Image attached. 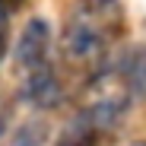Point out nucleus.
I'll return each mask as SVG.
<instances>
[{
  "label": "nucleus",
  "instance_id": "nucleus-1",
  "mask_svg": "<svg viewBox=\"0 0 146 146\" xmlns=\"http://www.w3.org/2000/svg\"><path fill=\"white\" fill-rule=\"evenodd\" d=\"M127 35L121 0H73L57 35L60 57L73 67H99Z\"/></svg>",
  "mask_w": 146,
  "mask_h": 146
},
{
  "label": "nucleus",
  "instance_id": "nucleus-5",
  "mask_svg": "<svg viewBox=\"0 0 146 146\" xmlns=\"http://www.w3.org/2000/svg\"><path fill=\"white\" fill-rule=\"evenodd\" d=\"M0 7H3V10H10V13H16V10H22V7H26V0H0Z\"/></svg>",
  "mask_w": 146,
  "mask_h": 146
},
{
  "label": "nucleus",
  "instance_id": "nucleus-2",
  "mask_svg": "<svg viewBox=\"0 0 146 146\" xmlns=\"http://www.w3.org/2000/svg\"><path fill=\"white\" fill-rule=\"evenodd\" d=\"M51 44H54V29L51 22L41 19V16H32L26 19V26L19 29L16 41H13V64H16V73L26 76V73H35L41 67L51 64Z\"/></svg>",
  "mask_w": 146,
  "mask_h": 146
},
{
  "label": "nucleus",
  "instance_id": "nucleus-3",
  "mask_svg": "<svg viewBox=\"0 0 146 146\" xmlns=\"http://www.w3.org/2000/svg\"><path fill=\"white\" fill-rule=\"evenodd\" d=\"M19 95H22L29 105H35V108H57V105H64V99H67V86H64V80H60V73L48 64V67H41V70L22 76Z\"/></svg>",
  "mask_w": 146,
  "mask_h": 146
},
{
  "label": "nucleus",
  "instance_id": "nucleus-4",
  "mask_svg": "<svg viewBox=\"0 0 146 146\" xmlns=\"http://www.w3.org/2000/svg\"><path fill=\"white\" fill-rule=\"evenodd\" d=\"M10 10H3L0 7V67H3V60H7V54H10Z\"/></svg>",
  "mask_w": 146,
  "mask_h": 146
}]
</instances>
